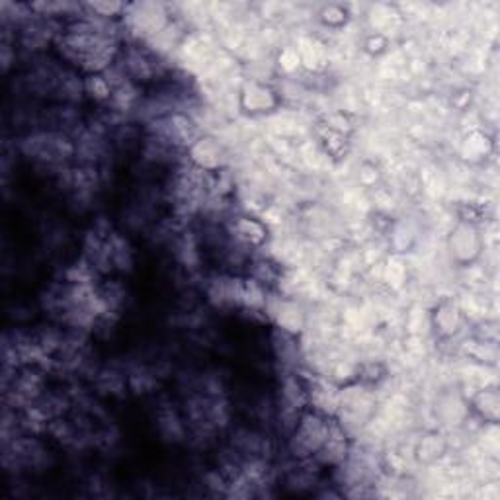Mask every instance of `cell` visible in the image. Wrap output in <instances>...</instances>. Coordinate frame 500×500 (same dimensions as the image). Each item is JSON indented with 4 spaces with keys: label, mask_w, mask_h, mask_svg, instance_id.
Masks as SVG:
<instances>
[{
    "label": "cell",
    "mask_w": 500,
    "mask_h": 500,
    "mask_svg": "<svg viewBox=\"0 0 500 500\" xmlns=\"http://www.w3.org/2000/svg\"><path fill=\"white\" fill-rule=\"evenodd\" d=\"M332 417L321 415L317 410H303L296 426L288 434V452L298 464H307L317 456L325 444L330 430Z\"/></svg>",
    "instance_id": "6da1fadb"
},
{
    "label": "cell",
    "mask_w": 500,
    "mask_h": 500,
    "mask_svg": "<svg viewBox=\"0 0 500 500\" xmlns=\"http://www.w3.org/2000/svg\"><path fill=\"white\" fill-rule=\"evenodd\" d=\"M18 149L36 164L59 166L75 156V141L67 133L32 130L20 139Z\"/></svg>",
    "instance_id": "7a4b0ae2"
},
{
    "label": "cell",
    "mask_w": 500,
    "mask_h": 500,
    "mask_svg": "<svg viewBox=\"0 0 500 500\" xmlns=\"http://www.w3.org/2000/svg\"><path fill=\"white\" fill-rule=\"evenodd\" d=\"M117 71L125 78L139 86V84H153L163 78V65L149 49L143 45H127L120 49V55L115 59Z\"/></svg>",
    "instance_id": "3957f363"
},
{
    "label": "cell",
    "mask_w": 500,
    "mask_h": 500,
    "mask_svg": "<svg viewBox=\"0 0 500 500\" xmlns=\"http://www.w3.org/2000/svg\"><path fill=\"white\" fill-rule=\"evenodd\" d=\"M374 399H371L369 391L366 387H346L340 389L338 397V409H337V420L342 428H360L364 426L368 420L374 415Z\"/></svg>",
    "instance_id": "277c9868"
},
{
    "label": "cell",
    "mask_w": 500,
    "mask_h": 500,
    "mask_svg": "<svg viewBox=\"0 0 500 500\" xmlns=\"http://www.w3.org/2000/svg\"><path fill=\"white\" fill-rule=\"evenodd\" d=\"M350 449H352V444H350L346 430L342 428V425L335 417H332L330 430H329L325 444H322V448L319 449L317 456L311 459V462L321 469H337L338 465L346 462L350 456Z\"/></svg>",
    "instance_id": "5b68a950"
},
{
    "label": "cell",
    "mask_w": 500,
    "mask_h": 500,
    "mask_svg": "<svg viewBox=\"0 0 500 500\" xmlns=\"http://www.w3.org/2000/svg\"><path fill=\"white\" fill-rule=\"evenodd\" d=\"M448 247L456 262L472 264L481 257L483 237H481V233H479L475 223L459 221L454 227L452 234H449Z\"/></svg>",
    "instance_id": "8992f818"
},
{
    "label": "cell",
    "mask_w": 500,
    "mask_h": 500,
    "mask_svg": "<svg viewBox=\"0 0 500 500\" xmlns=\"http://www.w3.org/2000/svg\"><path fill=\"white\" fill-rule=\"evenodd\" d=\"M186 156H188L190 164H194L195 169H200L208 174L219 172V169H223L225 161H227L223 145L215 139V137L210 135H200L190 149L186 151Z\"/></svg>",
    "instance_id": "52a82bcc"
},
{
    "label": "cell",
    "mask_w": 500,
    "mask_h": 500,
    "mask_svg": "<svg viewBox=\"0 0 500 500\" xmlns=\"http://www.w3.org/2000/svg\"><path fill=\"white\" fill-rule=\"evenodd\" d=\"M239 102L244 112L257 115L276 110L280 106V98L272 86L258 81H247L239 92Z\"/></svg>",
    "instance_id": "ba28073f"
},
{
    "label": "cell",
    "mask_w": 500,
    "mask_h": 500,
    "mask_svg": "<svg viewBox=\"0 0 500 500\" xmlns=\"http://www.w3.org/2000/svg\"><path fill=\"white\" fill-rule=\"evenodd\" d=\"M266 313L272 317V321L276 322V327L291 332V335H299L306 327V315H303V309L298 306L296 301L290 299H278L276 303H266Z\"/></svg>",
    "instance_id": "9c48e42d"
},
{
    "label": "cell",
    "mask_w": 500,
    "mask_h": 500,
    "mask_svg": "<svg viewBox=\"0 0 500 500\" xmlns=\"http://www.w3.org/2000/svg\"><path fill=\"white\" fill-rule=\"evenodd\" d=\"M296 335L291 332L282 330L278 327H274L272 330V352L276 356L278 364H282V368L286 371H296L298 364H299V346L296 342Z\"/></svg>",
    "instance_id": "30bf717a"
},
{
    "label": "cell",
    "mask_w": 500,
    "mask_h": 500,
    "mask_svg": "<svg viewBox=\"0 0 500 500\" xmlns=\"http://www.w3.org/2000/svg\"><path fill=\"white\" fill-rule=\"evenodd\" d=\"M462 309L454 301H442L433 313V327L440 338H452L462 329Z\"/></svg>",
    "instance_id": "8fae6325"
},
{
    "label": "cell",
    "mask_w": 500,
    "mask_h": 500,
    "mask_svg": "<svg viewBox=\"0 0 500 500\" xmlns=\"http://www.w3.org/2000/svg\"><path fill=\"white\" fill-rule=\"evenodd\" d=\"M233 234L247 247H260L268 239V229L257 218H239L233 223Z\"/></svg>",
    "instance_id": "7c38bea8"
},
{
    "label": "cell",
    "mask_w": 500,
    "mask_h": 500,
    "mask_svg": "<svg viewBox=\"0 0 500 500\" xmlns=\"http://www.w3.org/2000/svg\"><path fill=\"white\" fill-rule=\"evenodd\" d=\"M112 96H114V88L106 73L84 76V98H88V100L106 106L112 102Z\"/></svg>",
    "instance_id": "4fadbf2b"
},
{
    "label": "cell",
    "mask_w": 500,
    "mask_h": 500,
    "mask_svg": "<svg viewBox=\"0 0 500 500\" xmlns=\"http://www.w3.org/2000/svg\"><path fill=\"white\" fill-rule=\"evenodd\" d=\"M472 409L479 418L487 420V423L496 425L498 420V409H500V397L496 389H483L473 397Z\"/></svg>",
    "instance_id": "5bb4252c"
},
{
    "label": "cell",
    "mask_w": 500,
    "mask_h": 500,
    "mask_svg": "<svg viewBox=\"0 0 500 500\" xmlns=\"http://www.w3.org/2000/svg\"><path fill=\"white\" fill-rule=\"evenodd\" d=\"M446 444L442 436H436V434H430L426 438H423V442L418 446V457L425 459V462H434L436 457H440L444 454Z\"/></svg>",
    "instance_id": "9a60e30c"
},
{
    "label": "cell",
    "mask_w": 500,
    "mask_h": 500,
    "mask_svg": "<svg viewBox=\"0 0 500 500\" xmlns=\"http://www.w3.org/2000/svg\"><path fill=\"white\" fill-rule=\"evenodd\" d=\"M487 137L483 133H472L465 139V155L472 156V159H477V156H483L487 153Z\"/></svg>",
    "instance_id": "2e32d148"
},
{
    "label": "cell",
    "mask_w": 500,
    "mask_h": 500,
    "mask_svg": "<svg viewBox=\"0 0 500 500\" xmlns=\"http://www.w3.org/2000/svg\"><path fill=\"white\" fill-rule=\"evenodd\" d=\"M321 20L329 26H340V24L346 22V12L337 4H329V6L322 8Z\"/></svg>",
    "instance_id": "e0dca14e"
}]
</instances>
